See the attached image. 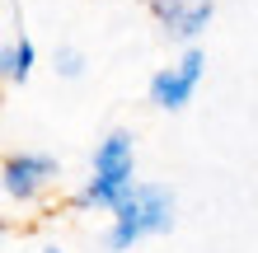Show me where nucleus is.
I'll return each instance as SVG.
<instances>
[{"label": "nucleus", "instance_id": "obj_1", "mask_svg": "<svg viewBox=\"0 0 258 253\" xmlns=\"http://www.w3.org/2000/svg\"><path fill=\"white\" fill-rule=\"evenodd\" d=\"M174 225V197L160 183H136L127 192V202L113 211V230H108V248L127 253L132 244H141L146 234H164Z\"/></svg>", "mask_w": 258, "mask_h": 253}, {"label": "nucleus", "instance_id": "obj_8", "mask_svg": "<svg viewBox=\"0 0 258 253\" xmlns=\"http://www.w3.org/2000/svg\"><path fill=\"white\" fill-rule=\"evenodd\" d=\"M42 253H61V248H42Z\"/></svg>", "mask_w": 258, "mask_h": 253}, {"label": "nucleus", "instance_id": "obj_4", "mask_svg": "<svg viewBox=\"0 0 258 253\" xmlns=\"http://www.w3.org/2000/svg\"><path fill=\"white\" fill-rule=\"evenodd\" d=\"M56 174H61L56 155H42V150H19V155L5 159V169H0V178H5V197H10V202H33Z\"/></svg>", "mask_w": 258, "mask_h": 253}, {"label": "nucleus", "instance_id": "obj_3", "mask_svg": "<svg viewBox=\"0 0 258 253\" xmlns=\"http://www.w3.org/2000/svg\"><path fill=\"white\" fill-rule=\"evenodd\" d=\"M146 10L160 24V33L183 47H192L207 33V24L216 19V0H146Z\"/></svg>", "mask_w": 258, "mask_h": 253}, {"label": "nucleus", "instance_id": "obj_7", "mask_svg": "<svg viewBox=\"0 0 258 253\" xmlns=\"http://www.w3.org/2000/svg\"><path fill=\"white\" fill-rule=\"evenodd\" d=\"M52 66H56V75H61V80H80L85 75V56L75 52V47H56L52 52Z\"/></svg>", "mask_w": 258, "mask_h": 253}, {"label": "nucleus", "instance_id": "obj_6", "mask_svg": "<svg viewBox=\"0 0 258 253\" xmlns=\"http://www.w3.org/2000/svg\"><path fill=\"white\" fill-rule=\"evenodd\" d=\"M33 66H38V47H33V38L19 28V33H14L5 47H0V75H5L10 85H28Z\"/></svg>", "mask_w": 258, "mask_h": 253}, {"label": "nucleus", "instance_id": "obj_5", "mask_svg": "<svg viewBox=\"0 0 258 253\" xmlns=\"http://www.w3.org/2000/svg\"><path fill=\"white\" fill-rule=\"evenodd\" d=\"M94 178L113 188H132L136 178V145H132V131H108L99 145H94Z\"/></svg>", "mask_w": 258, "mask_h": 253}, {"label": "nucleus", "instance_id": "obj_2", "mask_svg": "<svg viewBox=\"0 0 258 253\" xmlns=\"http://www.w3.org/2000/svg\"><path fill=\"white\" fill-rule=\"evenodd\" d=\"M202 75H207V56L197 52V47H188L174 66H164V70H155V75H150L146 94H150V103H155V108L178 113V108H188V103H192Z\"/></svg>", "mask_w": 258, "mask_h": 253}]
</instances>
